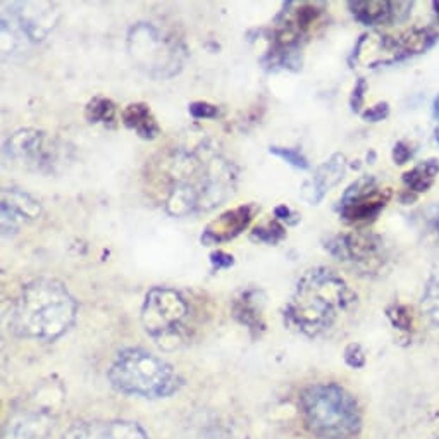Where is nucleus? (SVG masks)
<instances>
[{
  "label": "nucleus",
  "instance_id": "1",
  "mask_svg": "<svg viewBox=\"0 0 439 439\" xmlns=\"http://www.w3.org/2000/svg\"><path fill=\"white\" fill-rule=\"evenodd\" d=\"M157 170L164 183V207L183 217L210 210L233 195V164L209 150H176L161 161Z\"/></svg>",
  "mask_w": 439,
  "mask_h": 439
},
{
  "label": "nucleus",
  "instance_id": "2",
  "mask_svg": "<svg viewBox=\"0 0 439 439\" xmlns=\"http://www.w3.org/2000/svg\"><path fill=\"white\" fill-rule=\"evenodd\" d=\"M78 312L74 296L56 279L28 282L10 308V326L24 338L54 341L72 326Z\"/></svg>",
  "mask_w": 439,
  "mask_h": 439
},
{
  "label": "nucleus",
  "instance_id": "3",
  "mask_svg": "<svg viewBox=\"0 0 439 439\" xmlns=\"http://www.w3.org/2000/svg\"><path fill=\"white\" fill-rule=\"evenodd\" d=\"M353 300L355 295L335 271L317 267L298 281L285 317L296 331L317 336L331 328Z\"/></svg>",
  "mask_w": 439,
  "mask_h": 439
},
{
  "label": "nucleus",
  "instance_id": "4",
  "mask_svg": "<svg viewBox=\"0 0 439 439\" xmlns=\"http://www.w3.org/2000/svg\"><path fill=\"white\" fill-rule=\"evenodd\" d=\"M308 429L322 439H355L360 431V410L348 391L336 384H315L300 397Z\"/></svg>",
  "mask_w": 439,
  "mask_h": 439
},
{
  "label": "nucleus",
  "instance_id": "5",
  "mask_svg": "<svg viewBox=\"0 0 439 439\" xmlns=\"http://www.w3.org/2000/svg\"><path fill=\"white\" fill-rule=\"evenodd\" d=\"M109 379L121 393L145 398L169 397L179 386L177 374L168 362L140 348L119 351Z\"/></svg>",
  "mask_w": 439,
  "mask_h": 439
},
{
  "label": "nucleus",
  "instance_id": "6",
  "mask_svg": "<svg viewBox=\"0 0 439 439\" xmlns=\"http://www.w3.org/2000/svg\"><path fill=\"white\" fill-rule=\"evenodd\" d=\"M128 50L133 63L154 78H170L183 66V49L176 40L148 23L129 30Z\"/></svg>",
  "mask_w": 439,
  "mask_h": 439
},
{
  "label": "nucleus",
  "instance_id": "7",
  "mask_svg": "<svg viewBox=\"0 0 439 439\" xmlns=\"http://www.w3.org/2000/svg\"><path fill=\"white\" fill-rule=\"evenodd\" d=\"M190 319V305L176 289L154 288L147 293L141 308V324L145 331L157 340H181Z\"/></svg>",
  "mask_w": 439,
  "mask_h": 439
},
{
  "label": "nucleus",
  "instance_id": "8",
  "mask_svg": "<svg viewBox=\"0 0 439 439\" xmlns=\"http://www.w3.org/2000/svg\"><path fill=\"white\" fill-rule=\"evenodd\" d=\"M6 154L21 168L45 170L57 162L59 147L54 138L36 129H21L6 143Z\"/></svg>",
  "mask_w": 439,
  "mask_h": 439
},
{
  "label": "nucleus",
  "instance_id": "9",
  "mask_svg": "<svg viewBox=\"0 0 439 439\" xmlns=\"http://www.w3.org/2000/svg\"><path fill=\"white\" fill-rule=\"evenodd\" d=\"M16 10L10 13V19L2 17V26L28 40H43L57 21L56 6L50 2H19L13 3Z\"/></svg>",
  "mask_w": 439,
  "mask_h": 439
},
{
  "label": "nucleus",
  "instance_id": "10",
  "mask_svg": "<svg viewBox=\"0 0 439 439\" xmlns=\"http://www.w3.org/2000/svg\"><path fill=\"white\" fill-rule=\"evenodd\" d=\"M391 198V191L377 190L371 179H360L348 188L343 198V217L348 223H367L372 221L386 202Z\"/></svg>",
  "mask_w": 439,
  "mask_h": 439
},
{
  "label": "nucleus",
  "instance_id": "11",
  "mask_svg": "<svg viewBox=\"0 0 439 439\" xmlns=\"http://www.w3.org/2000/svg\"><path fill=\"white\" fill-rule=\"evenodd\" d=\"M63 439H148V436L135 422L112 420V422L78 424L71 427Z\"/></svg>",
  "mask_w": 439,
  "mask_h": 439
},
{
  "label": "nucleus",
  "instance_id": "12",
  "mask_svg": "<svg viewBox=\"0 0 439 439\" xmlns=\"http://www.w3.org/2000/svg\"><path fill=\"white\" fill-rule=\"evenodd\" d=\"M40 203L24 191L16 188H6L2 191V230L3 233L16 231L26 221L40 216Z\"/></svg>",
  "mask_w": 439,
  "mask_h": 439
},
{
  "label": "nucleus",
  "instance_id": "13",
  "mask_svg": "<svg viewBox=\"0 0 439 439\" xmlns=\"http://www.w3.org/2000/svg\"><path fill=\"white\" fill-rule=\"evenodd\" d=\"M253 212H255V205H243L234 210H228L207 226L202 241L221 243L237 238L253 219Z\"/></svg>",
  "mask_w": 439,
  "mask_h": 439
},
{
  "label": "nucleus",
  "instance_id": "14",
  "mask_svg": "<svg viewBox=\"0 0 439 439\" xmlns=\"http://www.w3.org/2000/svg\"><path fill=\"white\" fill-rule=\"evenodd\" d=\"M344 170V157L343 155H335V157L329 159L326 164H322L317 169V174L314 176V179L307 181L302 188V197L308 203H319L324 197L326 190L336 184L343 177Z\"/></svg>",
  "mask_w": 439,
  "mask_h": 439
},
{
  "label": "nucleus",
  "instance_id": "15",
  "mask_svg": "<svg viewBox=\"0 0 439 439\" xmlns=\"http://www.w3.org/2000/svg\"><path fill=\"white\" fill-rule=\"evenodd\" d=\"M122 121L145 140H154L161 133V128L147 104H129L122 111Z\"/></svg>",
  "mask_w": 439,
  "mask_h": 439
},
{
  "label": "nucleus",
  "instance_id": "16",
  "mask_svg": "<svg viewBox=\"0 0 439 439\" xmlns=\"http://www.w3.org/2000/svg\"><path fill=\"white\" fill-rule=\"evenodd\" d=\"M393 2H350L353 16L364 24H381L393 19Z\"/></svg>",
  "mask_w": 439,
  "mask_h": 439
},
{
  "label": "nucleus",
  "instance_id": "17",
  "mask_svg": "<svg viewBox=\"0 0 439 439\" xmlns=\"http://www.w3.org/2000/svg\"><path fill=\"white\" fill-rule=\"evenodd\" d=\"M439 173V161L438 159H429L417 166L415 169L408 170L404 174V181L406 186L413 191H427L434 183V177Z\"/></svg>",
  "mask_w": 439,
  "mask_h": 439
},
{
  "label": "nucleus",
  "instance_id": "18",
  "mask_svg": "<svg viewBox=\"0 0 439 439\" xmlns=\"http://www.w3.org/2000/svg\"><path fill=\"white\" fill-rule=\"evenodd\" d=\"M86 119L90 122H102V125L112 122L115 119V105L109 99L97 97L86 105Z\"/></svg>",
  "mask_w": 439,
  "mask_h": 439
},
{
  "label": "nucleus",
  "instance_id": "19",
  "mask_svg": "<svg viewBox=\"0 0 439 439\" xmlns=\"http://www.w3.org/2000/svg\"><path fill=\"white\" fill-rule=\"evenodd\" d=\"M255 239H260V241H266V243H276L279 241L282 237H285V230H282L279 224L276 223H269L266 226H260L253 231L252 234Z\"/></svg>",
  "mask_w": 439,
  "mask_h": 439
},
{
  "label": "nucleus",
  "instance_id": "20",
  "mask_svg": "<svg viewBox=\"0 0 439 439\" xmlns=\"http://www.w3.org/2000/svg\"><path fill=\"white\" fill-rule=\"evenodd\" d=\"M271 152H272V154H274V155H278V157L285 159L286 162H289V164L295 166V168H300V169H307V168H308L307 159H305L303 155L300 154L298 150H295V148L271 147Z\"/></svg>",
  "mask_w": 439,
  "mask_h": 439
},
{
  "label": "nucleus",
  "instance_id": "21",
  "mask_svg": "<svg viewBox=\"0 0 439 439\" xmlns=\"http://www.w3.org/2000/svg\"><path fill=\"white\" fill-rule=\"evenodd\" d=\"M344 362H346L350 367L360 369L365 365V353L362 350V346L358 343L348 344L346 350H344Z\"/></svg>",
  "mask_w": 439,
  "mask_h": 439
},
{
  "label": "nucleus",
  "instance_id": "22",
  "mask_svg": "<svg viewBox=\"0 0 439 439\" xmlns=\"http://www.w3.org/2000/svg\"><path fill=\"white\" fill-rule=\"evenodd\" d=\"M388 315H390V319L398 329H404V331L412 329V315L408 314V308L406 307H400V305L393 307Z\"/></svg>",
  "mask_w": 439,
  "mask_h": 439
},
{
  "label": "nucleus",
  "instance_id": "23",
  "mask_svg": "<svg viewBox=\"0 0 439 439\" xmlns=\"http://www.w3.org/2000/svg\"><path fill=\"white\" fill-rule=\"evenodd\" d=\"M190 114L197 119L216 118V115L219 114V111H217V107H214V105L207 104V102H195V104L190 105Z\"/></svg>",
  "mask_w": 439,
  "mask_h": 439
},
{
  "label": "nucleus",
  "instance_id": "24",
  "mask_svg": "<svg viewBox=\"0 0 439 439\" xmlns=\"http://www.w3.org/2000/svg\"><path fill=\"white\" fill-rule=\"evenodd\" d=\"M388 114H390V107H388V104H377V105H374V107H369L367 111L362 114V118H364L365 121L377 122V121H383L384 118H388Z\"/></svg>",
  "mask_w": 439,
  "mask_h": 439
},
{
  "label": "nucleus",
  "instance_id": "25",
  "mask_svg": "<svg viewBox=\"0 0 439 439\" xmlns=\"http://www.w3.org/2000/svg\"><path fill=\"white\" fill-rule=\"evenodd\" d=\"M365 90H367V83H365L364 79H360V81L357 83V86H355L353 97H351V107H353V111H358V109H360V105L364 104Z\"/></svg>",
  "mask_w": 439,
  "mask_h": 439
},
{
  "label": "nucleus",
  "instance_id": "26",
  "mask_svg": "<svg viewBox=\"0 0 439 439\" xmlns=\"http://www.w3.org/2000/svg\"><path fill=\"white\" fill-rule=\"evenodd\" d=\"M410 155H412V152H410V148L406 147L405 143H398L397 147H394L393 159L397 164H405V162L410 159Z\"/></svg>",
  "mask_w": 439,
  "mask_h": 439
},
{
  "label": "nucleus",
  "instance_id": "27",
  "mask_svg": "<svg viewBox=\"0 0 439 439\" xmlns=\"http://www.w3.org/2000/svg\"><path fill=\"white\" fill-rule=\"evenodd\" d=\"M210 260H212V264L217 269H221V267H230L231 264H233V257L228 255V253L224 252L212 253V255H210Z\"/></svg>",
  "mask_w": 439,
  "mask_h": 439
},
{
  "label": "nucleus",
  "instance_id": "28",
  "mask_svg": "<svg viewBox=\"0 0 439 439\" xmlns=\"http://www.w3.org/2000/svg\"><path fill=\"white\" fill-rule=\"evenodd\" d=\"M289 216H292V210H289L286 205H281V207H278V209H276V217H279V219L288 221Z\"/></svg>",
  "mask_w": 439,
  "mask_h": 439
},
{
  "label": "nucleus",
  "instance_id": "29",
  "mask_svg": "<svg viewBox=\"0 0 439 439\" xmlns=\"http://www.w3.org/2000/svg\"><path fill=\"white\" fill-rule=\"evenodd\" d=\"M434 7H436V9H438V13H439V2H434Z\"/></svg>",
  "mask_w": 439,
  "mask_h": 439
},
{
  "label": "nucleus",
  "instance_id": "30",
  "mask_svg": "<svg viewBox=\"0 0 439 439\" xmlns=\"http://www.w3.org/2000/svg\"><path fill=\"white\" fill-rule=\"evenodd\" d=\"M438 439H439V438H438Z\"/></svg>",
  "mask_w": 439,
  "mask_h": 439
}]
</instances>
